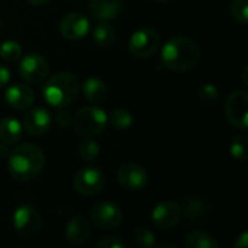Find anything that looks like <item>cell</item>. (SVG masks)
Here are the masks:
<instances>
[{
	"mask_svg": "<svg viewBox=\"0 0 248 248\" xmlns=\"http://www.w3.org/2000/svg\"><path fill=\"white\" fill-rule=\"evenodd\" d=\"M106 183L105 174L100 169L87 166L81 167L73 177V189L81 196L97 195Z\"/></svg>",
	"mask_w": 248,
	"mask_h": 248,
	"instance_id": "5",
	"label": "cell"
},
{
	"mask_svg": "<svg viewBox=\"0 0 248 248\" xmlns=\"http://www.w3.org/2000/svg\"><path fill=\"white\" fill-rule=\"evenodd\" d=\"M0 57L4 61L13 62L22 57V46L16 41H4L0 45Z\"/></svg>",
	"mask_w": 248,
	"mask_h": 248,
	"instance_id": "26",
	"label": "cell"
},
{
	"mask_svg": "<svg viewBox=\"0 0 248 248\" xmlns=\"http://www.w3.org/2000/svg\"><path fill=\"white\" fill-rule=\"evenodd\" d=\"M155 1H167V0H155Z\"/></svg>",
	"mask_w": 248,
	"mask_h": 248,
	"instance_id": "37",
	"label": "cell"
},
{
	"mask_svg": "<svg viewBox=\"0 0 248 248\" xmlns=\"http://www.w3.org/2000/svg\"><path fill=\"white\" fill-rule=\"evenodd\" d=\"M22 137V125L13 118H3L0 121V141L6 145L16 144Z\"/></svg>",
	"mask_w": 248,
	"mask_h": 248,
	"instance_id": "20",
	"label": "cell"
},
{
	"mask_svg": "<svg viewBox=\"0 0 248 248\" xmlns=\"http://www.w3.org/2000/svg\"><path fill=\"white\" fill-rule=\"evenodd\" d=\"M201 60L199 46L186 36L170 38L161 49L163 64L173 71H187Z\"/></svg>",
	"mask_w": 248,
	"mask_h": 248,
	"instance_id": "2",
	"label": "cell"
},
{
	"mask_svg": "<svg viewBox=\"0 0 248 248\" xmlns=\"http://www.w3.org/2000/svg\"><path fill=\"white\" fill-rule=\"evenodd\" d=\"M248 93L246 90L232 92L225 102V116L231 125L238 129H247L248 126Z\"/></svg>",
	"mask_w": 248,
	"mask_h": 248,
	"instance_id": "10",
	"label": "cell"
},
{
	"mask_svg": "<svg viewBox=\"0 0 248 248\" xmlns=\"http://www.w3.org/2000/svg\"><path fill=\"white\" fill-rule=\"evenodd\" d=\"M160 42L161 39L157 31L151 28H141L131 35L128 49L137 58H148L157 52Z\"/></svg>",
	"mask_w": 248,
	"mask_h": 248,
	"instance_id": "6",
	"label": "cell"
},
{
	"mask_svg": "<svg viewBox=\"0 0 248 248\" xmlns=\"http://www.w3.org/2000/svg\"><path fill=\"white\" fill-rule=\"evenodd\" d=\"M199 97L203 103L206 105H215L219 100V90L217 89L215 84H203L199 89Z\"/></svg>",
	"mask_w": 248,
	"mask_h": 248,
	"instance_id": "29",
	"label": "cell"
},
{
	"mask_svg": "<svg viewBox=\"0 0 248 248\" xmlns=\"http://www.w3.org/2000/svg\"><path fill=\"white\" fill-rule=\"evenodd\" d=\"M9 154H10V150L7 148V145L6 144H0V158H6V157H9Z\"/></svg>",
	"mask_w": 248,
	"mask_h": 248,
	"instance_id": "34",
	"label": "cell"
},
{
	"mask_svg": "<svg viewBox=\"0 0 248 248\" xmlns=\"http://www.w3.org/2000/svg\"><path fill=\"white\" fill-rule=\"evenodd\" d=\"M80 93V81L71 73H57L42 86V97L52 108H67Z\"/></svg>",
	"mask_w": 248,
	"mask_h": 248,
	"instance_id": "3",
	"label": "cell"
},
{
	"mask_svg": "<svg viewBox=\"0 0 248 248\" xmlns=\"http://www.w3.org/2000/svg\"><path fill=\"white\" fill-rule=\"evenodd\" d=\"M90 29V20L86 15L80 12L67 13L60 20V33L68 41H80L83 39Z\"/></svg>",
	"mask_w": 248,
	"mask_h": 248,
	"instance_id": "13",
	"label": "cell"
},
{
	"mask_svg": "<svg viewBox=\"0 0 248 248\" xmlns=\"http://www.w3.org/2000/svg\"><path fill=\"white\" fill-rule=\"evenodd\" d=\"M248 246V232H243L234 243L235 248H247Z\"/></svg>",
	"mask_w": 248,
	"mask_h": 248,
	"instance_id": "33",
	"label": "cell"
},
{
	"mask_svg": "<svg viewBox=\"0 0 248 248\" xmlns=\"http://www.w3.org/2000/svg\"><path fill=\"white\" fill-rule=\"evenodd\" d=\"M231 15L232 17L241 23V25H246L248 22V0H232L231 3Z\"/></svg>",
	"mask_w": 248,
	"mask_h": 248,
	"instance_id": "28",
	"label": "cell"
},
{
	"mask_svg": "<svg viewBox=\"0 0 248 248\" xmlns=\"http://www.w3.org/2000/svg\"><path fill=\"white\" fill-rule=\"evenodd\" d=\"M9 81H10V71H9L7 67L0 64V89L7 86Z\"/></svg>",
	"mask_w": 248,
	"mask_h": 248,
	"instance_id": "32",
	"label": "cell"
},
{
	"mask_svg": "<svg viewBox=\"0 0 248 248\" xmlns=\"http://www.w3.org/2000/svg\"><path fill=\"white\" fill-rule=\"evenodd\" d=\"M116 180L124 189L131 192H140L144 190L148 185V173L140 164L126 163L118 169Z\"/></svg>",
	"mask_w": 248,
	"mask_h": 248,
	"instance_id": "11",
	"label": "cell"
},
{
	"mask_svg": "<svg viewBox=\"0 0 248 248\" xmlns=\"http://www.w3.org/2000/svg\"><path fill=\"white\" fill-rule=\"evenodd\" d=\"M80 87H81L83 96L92 103H100L108 97V86L103 80L97 77L86 78V81Z\"/></svg>",
	"mask_w": 248,
	"mask_h": 248,
	"instance_id": "18",
	"label": "cell"
},
{
	"mask_svg": "<svg viewBox=\"0 0 248 248\" xmlns=\"http://www.w3.org/2000/svg\"><path fill=\"white\" fill-rule=\"evenodd\" d=\"M186 248H218V241L208 232L203 231H193L185 240Z\"/></svg>",
	"mask_w": 248,
	"mask_h": 248,
	"instance_id": "21",
	"label": "cell"
},
{
	"mask_svg": "<svg viewBox=\"0 0 248 248\" xmlns=\"http://www.w3.org/2000/svg\"><path fill=\"white\" fill-rule=\"evenodd\" d=\"M74 131L81 137H94L103 132L108 124V115L97 106H84L78 109L71 119Z\"/></svg>",
	"mask_w": 248,
	"mask_h": 248,
	"instance_id": "4",
	"label": "cell"
},
{
	"mask_svg": "<svg viewBox=\"0 0 248 248\" xmlns=\"http://www.w3.org/2000/svg\"><path fill=\"white\" fill-rule=\"evenodd\" d=\"M17 73L26 83L38 84V83H42L48 77L49 64L45 60V57H42L41 54L31 52L20 60Z\"/></svg>",
	"mask_w": 248,
	"mask_h": 248,
	"instance_id": "7",
	"label": "cell"
},
{
	"mask_svg": "<svg viewBox=\"0 0 248 248\" xmlns=\"http://www.w3.org/2000/svg\"><path fill=\"white\" fill-rule=\"evenodd\" d=\"M182 206L174 201H164L154 206L151 212V221L153 224L163 231L173 230L179 225L182 219Z\"/></svg>",
	"mask_w": 248,
	"mask_h": 248,
	"instance_id": "12",
	"label": "cell"
},
{
	"mask_svg": "<svg viewBox=\"0 0 248 248\" xmlns=\"http://www.w3.org/2000/svg\"><path fill=\"white\" fill-rule=\"evenodd\" d=\"M90 235H92V227L89 221L81 215L71 218L65 225V238L71 246L76 247L83 246L90 238Z\"/></svg>",
	"mask_w": 248,
	"mask_h": 248,
	"instance_id": "15",
	"label": "cell"
},
{
	"mask_svg": "<svg viewBox=\"0 0 248 248\" xmlns=\"http://www.w3.org/2000/svg\"><path fill=\"white\" fill-rule=\"evenodd\" d=\"M110 122L116 129H129L134 124V115L125 108H118L112 110Z\"/></svg>",
	"mask_w": 248,
	"mask_h": 248,
	"instance_id": "24",
	"label": "cell"
},
{
	"mask_svg": "<svg viewBox=\"0 0 248 248\" xmlns=\"http://www.w3.org/2000/svg\"><path fill=\"white\" fill-rule=\"evenodd\" d=\"M52 124V116L48 109L39 106L29 109L23 116V128L32 137H39L48 132Z\"/></svg>",
	"mask_w": 248,
	"mask_h": 248,
	"instance_id": "14",
	"label": "cell"
},
{
	"mask_svg": "<svg viewBox=\"0 0 248 248\" xmlns=\"http://www.w3.org/2000/svg\"><path fill=\"white\" fill-rule=\"evenodd\" d=\"M29 4H33V6H41V4H45L46 1H49V0H26Z\"/></svg>",
	"mask_w": 248,
	"mask_h": 248,
	"instance_id": "35",
	"label": "cell"
},
{
	"mask_svg": "<svg viewBox=\"0 0 248 248\" xmlns=\"http://www.w3.org/2000/svg\"><path fill=\"white\" fill-rule=\"evenodd\" d=\"M89 10L94 19L109 22L121 13L122 0H89Z\"/></svg>",
	"mask_w": 248,
	"mask_h": 248,
	"instance_id": "17",
	"label": "cell"
},
{
	"mask_svg": "<svg viewBox=\"0 0 248 248\" xmlns=\"http://www.w3.org/2000/svg\"><path fill=\"white\" fill-rule=\"evenodd\" d=\"M182 214L192 222H201L209 215V203L202 198H190L186 201Z\"/></svg>",
	"mask_w": 248,
	"mask_h": 248,
	"instance_id": "19",
	"label": "cell"
},
{
	"mask_svg": "<svg viewBox=\"0 0 248 248\" xmlns=\"http://www.w3.org/2000/svg\"><path fill=\"white\" fill-rule=\"evenodd\" d=\"M97 247L99 248H126V244L115 237V235H109V237H103L99 243H97Z\"/></svg>",
	"mask_w": 248,
	"mask_h": 248,
	"instance_id": "30",
	"label": "cell"
},
{
	"mask_svg": "<svg viewBox=\"0 0 248 248\" xmlns=\"http://www.w3.org/2000/svg\"><path fill=\"white\" fill-rule=\"evenodd\" d=\"M55 122L60 128H67L71 124V115L65 108H58V112L55 115Z\"/></svg>",
	"mask_w": 248,
	"mask_h": 248,
	"instance_id": "31",
	"label": "cell"
},
{
	"mask_svg": "<svg viewBox=\"0 0 248 248\" xmlns=\"http://www.w3.org/2000/svg\"><path fill=\"white\" fill-rule=\"evenodd\" d=\"M9 173L17 182H29L35 179L45 164L44 151L32 144H20L9 154Z\"/></svg>",
	"mask_w": 248,
	"mask_h": 248,
	"instance_id": "1",
	"label": "cell"
},
{
	"mask_svg": "<svg viewBox=\"0 0 248 248\" xmlns=\"http://www.w3.org/2000/svg\"><path fill=\"white\" fill-rule=\"evenodd\" d=\"M158 248H176L174 246H160Z\"/></svg>",
	"mask_w": 248,
	"mask_h": 248,
	"instance_id": "36",
	"label": "cell"
},
{
	"mask_svg": "<svg viewBox=\"0 0 248 248\" xmlns=\"http://www.w3.org/2000/svg\"><path fill=\"white\" fill-rule=\"evenodd\" d=\"M13 227L25 238H32L39 234L42 219L39 212L31 205H20L13 212Z\"/></svg>",
	"mask_w": 248,
	"mask_h": 248,
	"instance_id": "8",
	"label": "cell"
},
{
	"mask_svg": "<svg viewBox=\"0 0 248 248\" xmlns=\"http://www.w3.org/2000/svg\"><path fill=\"white\" fill-rule=\"evenodd\" d=\"M230 153L232 155V158L238 160V161H246L248 154V140L244 134L237 135L230 145Z\"/></svg>",
	"mask_w": 248,
	"mask_h": 248,
	"instance_id": "25",
	"label": "cell"
},
{
	"mask_svg": "<svg viewBox=\"0 0 248 248\" xmlns=\"http://www.w3.org/2000/svg\"><path fill=\"white\" fill-rule=\"evenodd\" d=\"M92 221L100 230L118 228L122 222V209L112 201H100L92 209Z\"/></svg>",
	"mask_w": 248,
	"mask_h": 248,
	"instance_id": "9",
	"label": "cell"
},
{
	"mask_svg": "<svg viewBox=\"0 0 248 248\" xmlns=\"http://www.w3.org/2000/svg\"><path fill=\"white\" fill-rule=\"evenodd\" d=\"M134 241L137 244V247L140 248H153L155 247V235L151 230L141 227L138 230H135L134 232Z\"/></svg>",
	"mask_w": 248,
	"mask_h": 248,
	"instance_id": "27",
	"label": "cell"
},
{
	"mask_svg": "<svg viewBox=\"0 0 248 248\" xmlns=\"http://www.w3.org/2000/svg\"><path fill=\"white\" fill-rule=\"evenodd\" d=\"M6 102L16 110L29 109L32 106V103L35 102V93L29 86L17 83V84L7 87Z\"/></svg>",
	"mask_w": 248,
	"mask_h": 248,
	"instance_id": "16",
	"label": "cell"
},
{
	"mask_svg": "<svg viewBox=\"0 0 248 248\" xmlns=\"http://www.w3.org/2000/svg\"><path fill=\"white\" fill-rule=\"evenodd\" d=\"M78 155L84 161H89V163L94 161L100 155V147L94 140H92L90 137H86V140H83L78 145Z\"/></svg>",
	"mask_w": 248,
	"mask_h": 248,
	"instance_id": "23",
	"label": "cell"
},
{
	"mask_svg": "<svg viewBox=\"0 0 248 248\" xmlns=\"http://www.w3.org/2000/svg\"><path fill=\"white\" fill-rule=\"evenodd\" d=\"M93 39L102 48L110 46L115 41V29L109 22H100L93 29Z\"/></svg>",
	"mask_w": 248,
	"mask_h": 248,
	"instance_id": "22",
	"label": "cell"
}]
</instances>
